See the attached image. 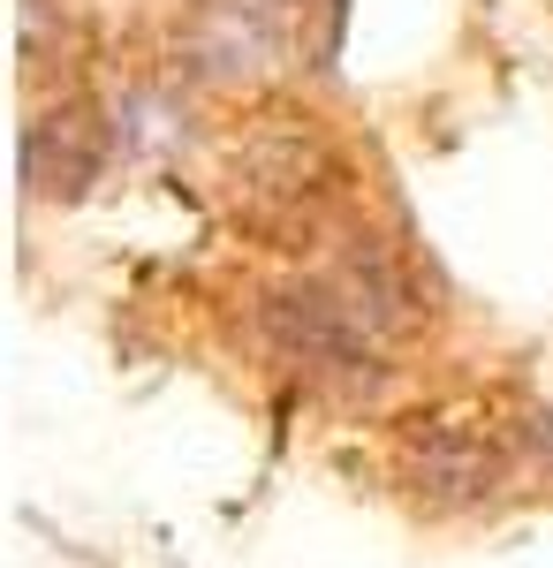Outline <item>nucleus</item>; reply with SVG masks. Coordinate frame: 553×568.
I'll use <instances>...</instances> for the list:
<instances>
[{
	"label": "nucleus",
	"mask_w": 553,
	"mask_h": 568,
	"mask_svg": "<svg viewBox=\"0 0 553 568\" xmlns=\"http://www.w3.org/2000/svg\"><path fill=\"white\" fill-rule=\"evenodd\" d=\"M258 326H265V342L289 356L296 372L341 379V387H372L386 372V342H394V326L364 304V288H356L349 273L273 288V296L258 304Z\"/></svg>",
	"instance_id": "1"
},
{
	"label": "nucleus",
	"mask_w": 553,
	"mask_h": 568,
	"mask_svg": "<svg viewBox=\"0 0 553 568\" xmlns=\"http://www.w3.org/2000/svg\"><path fill=\"white\" fill-rule=\"evenodd\" d=\"M394 478L410 485L425 508H477L509 478V433L485 409H470V402L418 409L402 425V439H394Z\"/></svg>",
	"instance_id": "2"
},
{
	"label": "nucleus",
	"mask_w": 553,
	"mask_h": 568,
	"mask_svg": "<svg viewBox=\"0 0 553 568\" xmlns=\"http://www.w3.org/2000/svg\"><path fill=\"white\" fill-rule=\"evenodd\" d=\"M311 8L319 0H198L174 53L198 84H258L311 45Z\"/></svg>",
	"instance_id": "3"
},
{
	"label": "nucleus",
	"mask_w": 553,
	"mask_h": 568,
	"mask_svg": "<svg viewBox=\"0 0 553 568\" xmlns=\"http://www.w3.org/2000/svg\"><path fill=\"white\" fill-rule=\"evenodd\" d=\"M334 144L311 130L303 114H265L258 130L235 136L228 152V182L235 197L251 205L258 220H296V213H319V197L334 190Z\"/></svg>",
	"instance_id": "4"
},
{
	"label": "nucleus",
	"mask_w": 553,
	"mask_h": 568,
	"mask_svg": "<svg viewBox=\"0 0 553 568\" xmlns=\"http://www.w3.org/2000/svg\"><path fill=\"white\" fill-rule=\"evenodd\" d=\"M99 160H107V130L91 106H53L23 130V182L39 197H77L99 175Z\"/></svg>",
	"instance_id": "5"
},
{
	"label": "nucleus",
	"mask_w": 553,
	"mask_h": 568,
	"mask_svg": "<svg viewBox=\"0 0 553 568\" xmlns=\"http://www.w3.org/2000/svg\"><path fill=\"white\" fill-rule=\"evenodd\" d=\"M531 439H539V447L553 455V409H531Z\"/></svg>",
	"instance_id": "6"
}]
</instances>
